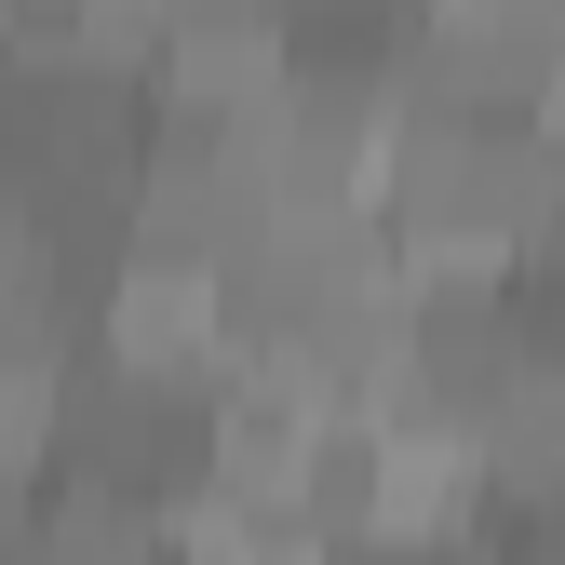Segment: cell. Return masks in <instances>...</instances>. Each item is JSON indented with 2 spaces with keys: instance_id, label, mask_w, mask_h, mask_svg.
I'll use <instances>...</instances> for the list:
<instances>
[{
  "instance_id": "4",
  "label": "cell",
  "mask_w": 565,
  "mask_h": 565,
  "mask_svg": "<svg viewBox=\"0 0 565 565\" xmlns=\"http://www.w3.org/2000/svg\"><path fill=\"white\" fill-rule=\"evenodd\" d=\"M565 82V0H431L404 54V95L431 108H552Z\"/></svg>"
},
{
  "instance_id": "11",
  "label": "cell",
  "mask_w": 565,
  "mask_h": 565,
  "mask_svg": "<svg viewBox=\"0 0 565 565\" xmlns=\"http://www.w3.org/2000/svg\"><path fill=\"white\" fill-rule=\"evenodd\" d=\"M0 499H14V484H0Z\"/></svg>"
},
{
  "instance_id": "2",
  "label": "cell",
  "mask_w": 565,
  "mask_h": 565,
  "mask_svg": "<svg viewBox=\"0 0 565 565\" xmlns=\"http://www.w3.org/2000/svg\"><path fill=\"white\" fill-rule=\"evenodd\" d=\"M539 337V282L525 269H404V350H391V404H431L458 431H484L499 377Z\"/></svg>"
},
{
  "instance_id": "9",
  "label": "cell",
  "mask_w": 565,
  "mask_h": 565,
  "mask_svg": "<svg viewBox=\"0 0 565 565\" xmlns=\"http://www.w3.org/2000/svg\"><path fill=\"white\" fill-rule=\"evenodd\" d=\"M552 135H565V82H552Z\"/></svg>"
},
{
  "instance_id": "6",
  "label": "cell",
  "mask_w": 565,
  "mask_h": 565,
  "mask_svg": "<svg viewBox=\"0 0 565 565\" xmlns=\"http://www.w3.org/2000/svg\"><path fill=\"white\" fill-rule=\"evenodd\" d=\"M0 337L14 350H82L95 323L67 310V282H54V230L28 216L14 189H0Z\"/></svg>"
},
{
  "instance_id": "7",
  "label": "cell",
  "mask_w": 565,
  "mask_h": 565,
  "mask_svg": "<svg viewBox=\"0 0 565 565\" xmlns=\"http://www.w3.org/2000/svg\"><path fill=\"white\" fill-rule=\"evenodd\" d=\"M525 282H539V310L565 323V202H552V216H539V243H525Z\"/></svg>"
},
{
  "instance_id": "1",
  "label": "cell",
  "mask_w": 565,
  "mask_h": 565,
  "mask_svg": "<svg viewBox=\"0 0 565 565\" xmlns=\"http://www.w3.org/2000/svg\"><path fill=\"white\" fill-rule=\"evenodd\" d=\"M552 202H565L552 108H431V95H391L364 216H377V243L404 269H525Z\"/></svg>"
},
{
  "instance_id": "10",
  "label": "cell",
  "mask_w": 565,
  "mask_h": 565,
  "mask_svg": "<svg viewBox=\"0 0 565 565\" xmlns=\"http://www.w3.org/2000/svg\"><path fill=\"white\" fill-rule=\"evenodd\" d=\"M0 364H14V337H0Z\"/></svg>"
},
{
  "instance_id": "5",
  "label": "cell",
  "mask_w": 565,
  "mask_h": 565,
  "mask_svg": "<svg viewBox=\"0 0 565 565\" xmlns=\"http://www.w3.org/2000/svg\"><path fill=\"white\" fill-rule=\"evenodd\" d=\"M282 14L297 0H162L149 54H135L149 108H256L269 67H282Z\"/></svg>"
},
{
  "instance_id": "3",
  "label": "cell",
  "mask_w": 565,
  "mask_h": 565,
  "mask_svg": "<svg viewBox=\"0 0 565 565\" xmlns=\"http://www.w3.org/2000/svg\"><path fill=\"white\" fill-rule=\"evenodd\" d=\"M256 216H269V175H256L243 108H149V162H135L121 243L135 256H175V269H216Z\"/></svg>"
},
{
  "instance_id": "8",
  "label": "cell",
  "mask_w": 565,
  "mask_h": 565,
  "mask_svg": "<svg viewBox=\"0 0 565 565\" xmlns=\"http://www.w3.org/2000/svg\"><path fill=\"white\" fill-rule=\"evenodd\" d=\"M364 565H484V552H471V525H458V539H404V552H364Z\"/></svg>"
}]
</instances>
